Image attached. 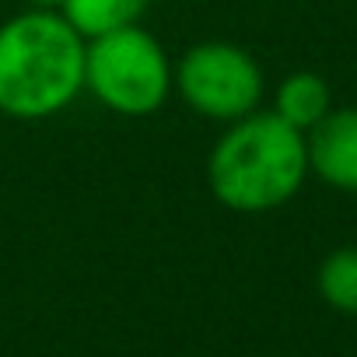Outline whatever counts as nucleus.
Segmentation results:
<instances>
[{
	"label": "nucleus",
	"mask_w": 357,
	"mask_h": 357,
	"mask_svg": "<svg viewBox=\"0 0 357 357\" xmlns=\"http://www.w3.org/2000/svg\"><path fill=\"white\" fill-rule=\"evenodd\" d=\"M84 46L74 25L50 8L0 25V112L46 119L67 109L84 88Z\"/></svg>",
	"instance_id": "f257e3e1"
},
{
	"label": "nucleus",
	"mask_w": 357,
	"mask_h": 357,
	"mask_svg": "<svg viewBox=\"0 0 357 357\" xmlns=\"http://www.w3.org/2000/svg\"><path fill=\"white\" fill-rule=\"evenodd\" d=\"M308 175L305 133L284 123L273 109L249 112L228 126L207 161L214 197L242 214L284 207Z\"/></svg>",
	"instance_id": "f03ea898"
},
{
	"label": "nucleus",
	"mask_w": 357,
	"mask_h": 357,
	"mask_svg": "<svg viewBox=\"0 0 357 357\" xmlns=\"http://www.w3.org/2000/svg\"><path fill=\"white\" fill-rule=\"evenodd\" d=\"M84 88L119 116H151L172 91V63L151 32L130 25L88 39Z\"/></svg>",
	"instance_id": "7ed1b4c3"
},
{
	"label": "nucleus",
	"mask_w": 357,
	"mask_h": 357,
	"mask_svg": "<svg viewBox=\"0 0 357 357\" xmlns=\"http://www.w3.org/2000/svg\"><path fill=\"white\" fill-rule=\"evenodd\" d=\"M172 84L183 102L221 123H235L259 109L263 98V70L259 63L235 43H200L178 60Z\"/></svg>",
	"instance_id": "20e7f679"
},
{
	"label": "nucleus",
	"mask_w": 357,
	"mask_h": 357,
	"mask_svg": "<svg viewBox=\"0 0 357 357\" xmlns=\"http://www.w3.org/2000/svg\"><path fill=\"white\" fill-rule=\"evenodd\" d=\"M308 172H315L326 186L357 193V105L329 109L308 133Z\"/></svg>",
	"instance_id": "39448f33"
},
{
	"label": "nucleus",
	"mask_w": 357,
	"mask_h": 357,
	"mask_svg": "<svg viewBox=\"0 0 357 357\" xmlns=\"http://www.w3.org/2000/svg\"><path fill=\"white\" fill-rule=\"evenodd\" d=\"M333 109V95H329V84L312 74V70H298V74H287L277 88V102H273V112L291 123L294 130L308 133L326 112Z\"/></svg>",
	"instance_id": "423d86ee"
},
{
	"label": "nucleus",
	"mask_w": 357,
	"mask_h": 357,
	"mask_svg": "<svg viewBox=\"0 0 357 357\" xmlns=\"http://www.w3.org/2000/svg\"><path fill=\"white\" fill-rule=\"evenodd\" d=\"M147 11V0H63L60 15L74 25V32L88 43L119 29H130Z\"/></svg>",
	"instance_id": "0eeeda50"
},
{
	"label": "nucleus",
	"mask_w": 357,
	"mask_h": 357,
	"mask_svg": "<svg viewBox=\"0 0 357 357\" xmlns=\"http://www.w3.org/2000/svg\"><path fill=\"white\" fill-rule=\"evenodd\" d=\"M315 284L329 308H336L343 315H357V245L333 249L322 259Z\"/></svg>",
	"instance_id": "6e6552de"
},
{
	"label": "nucleus",
	"mask_w": 357,
	"mask_h": 357,
	"mask_svg": "<svg viewBox=\"0 0 357 357\" xmlns=\"http://www.w3.org/2000/svg\"><path fill=\"white\" fill-rule=\"evenodd\" d=\"M32 4H36V8H50V11H56L63 0H32Z\"/></svg>",
	"instance_id": "1a4fd4ad"
}]
</instances>
